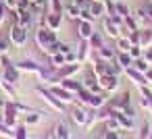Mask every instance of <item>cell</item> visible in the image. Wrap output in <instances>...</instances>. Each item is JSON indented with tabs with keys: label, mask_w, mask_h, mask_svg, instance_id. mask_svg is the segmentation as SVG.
I'll return each mask as SVG.
<instances>
[{
	"label": "cell",
	"mask_w": 152,
	"mask_h": 139,
	"mask_svg": "<svg viewBox=\"0 0 152 139\" xmlns=\"http://www.w3.org/2000/svg\"><path fill=\"white\" fill-rule=\"evenodd\" d=\"M11 40L9 38H0V56L2 54H9V50H11Z\"/></svg>",
	"instance_id": "36"
},
{
	"label": "cell",
	"mask_w": 152,
	"mask_h": 139,
	"mask_svg": "<svg viewBox=\"0 0 152 139\" xmlns=\"http://www.w3.org/2000/svg\"><path fill=\"white\" fill-rule=\"evenodd\" d=\"M129 54H131V58H133V60H137V58H142V54H144V48H142V46H131Z\"/></svg>",
	"instance_id": "42"
},
{
	"label": "cell",
	"mask_w": 152,
	"mask_h": 139,
	"mask_svg": "<svg viewBox=\"0 0 152 139\" xmlns=\"http://www.w3.org/2000/svg\"><path fill=\"white\" fill-rule=\"evenodd\" d=\"M115 56H117V52L113 50V48H108V46H102L100 50H98V58H102V60H115Z\"/></svg>",
	"instance_id": "26"
},
{
	"label": "cell",
	"mask_w": 152,
	"mask_h": 139,
	"mask_svg": "<svg viewBox=\"0 0 152 139\" xmlns=\"http://www.w3.org/2000/svg\"><path fill=\"white\" fill-rule=\"evenodd\" d=\"M0 85H2V75H0Z\"/></svg>",
	"instance_id": "50"
},
{
	"label": "cell",
	"mask_w": 152,
	"mask_h": 139,
	"mask_svg": "<svg viewBox=\"0 0 152 139\" xmlns=\"http://www.w3.org/2000/svg\"><path fill=\"white\" fill-rule=\"evenodd\" d=\"M38 93L42 96V100H44L52 110H56V112H65V104H63V102H61V100H58L48 87H42V85H40V87H38Z\"/></svg>",
	"instance_id": "5"
},
{
	"label": "cell",
	"mask_w": 152,
	"mask_h": 139,
	"mask_svg": "<svg viewBox=\"0 0 152 139\" xmlns=\"http://www.w3.org/2000/svg\"><path fill=\"white\" fill-rule=\"evenodd\" d=\"M0 91H4L7 96V100H17V89H15V85H11V83H7V81H2V85H0Z\"/></svg>",
	"instance_id": "25"
},
{
	"label": "cell",
	"mask_w": 152,
	"mask_h": 139,
	"mask_svg": "<svg viewBox=\"0 0 152 139\" xmlns=\"http://www.w3.org/2000/svg\"><path fill=\"white\" fill-rule=\"evenodd\" d=\"M104 139H121L119 131H104Z\"/></svg>",
	"instance_id": "46"
},
{
	"label": "cell",
	"mask_w": 152,
	"mask_h": 139,
	"mask_svg": "<svg viewBox=\"0 0 152 139\" xmlns=\"http://www.w3.org/2000/svg\"><path fill=\"white\" fill-rule=\"evenodd\" d=\"M58 85H63V87H65L67 91H71V93H75V96H77V91H79V89L83 87V83H81V81H77L75 77H69V79H63V81H61Z\"/></svg>",
	"instance_id": "17"
},
{
	"label": "cell",
	"mask_w": 152,
	"mask_h": 139,
	"mask_svg": "<svg viewBox=\"0 0 152 139\" xmlns=\"http://www.w3.org/2000/svg\"><path fill=\"white\" fill-rule=\"evenodd\" d=\"M27 29L25 27H21V25H17V23H13L11 25V29H9V40H11V44L15 46V48H23L25 44H27Z\"/></svg>",
	"instance_id": "4"
},
{
	"label": "cell",
	"mask_w": 152,
	"mask_h": 139,
	"mask_svg": "<svg viewBox=\"0 0 152 139\" xmlns=\"http://www.w3.org/2000/svg\"><path fill=\"white\" fill-rule=\"evenodd\" d=\"M48 89H50V91H52V93H54V96H56L65 106H67V104H73V102L77 100V96H75V93L67 91V89H65L63 85H58V83H56V85H48Z\"/></svg>",
	"instance_id": "9"
},
{
	"label": "cell",
	"mask_w": 152,
	"mask_h": 139,
	"mask_svg": "<svg viewBox=\"0 0 152 139\" xmlns=\"http://www.w3.org/2000/svg\"><path fill=\"white\" fill-rule=\"evenodd\" d=\"M19 104H17V100H7V104H4V108H2V120L9 125V127H17V120H19Z\"/></svg>",
	"instance_id": "3"
},
{
	"label": "cell",
	"mask_w": 152,
	"mask_h": 139,
	"mask_svg": "<svg viewBox=\"0 0 152 139\" xmlns=\"http://www.w3.org/2000/svg\"><path fill=\"white\" fill-rule=\"evenodd\" d=\"M71 2H73L79 11H90V2H92V0H71Z\"/></svg>",
	"instance_id": "41"
},
{
	"label": "cell",
	"mask_w": 152,
	"mask_h": 139,
	"mask_svg": "<svg viewBox=\"0 0 152 139\" xmlns=\"http://www.w3.org/2000/svg\"><path fill=\"white\" fill-rule=\"evenodd\" d=\"M48 139H58V137H56V135H50V137H48Z\"/></svg>",
	"instance_id": "49"
},
{
	"label": "cell",
	"mask_w": 152,
	"mask_h": 139,
	"mask_svg": "<svg viewBox=\"0 0 152 139\" xmlns=\"http://www.w3.org/2000/svg\"><path fill=\"white\" fill-rule=\"evenodd\" d=\"M7 4H4V0H0V25L4 23V19H7Z\"/></svg>",
	"instance_id": "44"
},
{
	"label": "cell",
	"mask_w": 152,
	"mask_h": 139,
	"mask_svg": "<svg viewBox=\"0 0 152 139\" xmlns=\"http://www.w3.org/2000/svg\"><path fill=\"white\" fill-rule=\"evenodd\" d=\"M150 133H152V122H142L140 131H137V137L135 139H150Z\"/></svg>",
	"instance_id": "30"
},
{
	"label": "cell",
	"mask_w": 152,
	"mask_h": 139,
	"mask_svg": "<svg viewBox=\"0 0 152 139\" xmlns=\"http://www.w3.org/2000/svg\"><path fill=\"white\" fill-rule=\"evenodd\" d=\"M90 13L94 15V19H102L106 15L104 0H92V2H90Z\"/></svg>",
	"instance_id": "16"
},
{
	"label": "cell",
	"mask_w": 152,
	"mask_h": 139,
	"mask_svg": "<svg viewBox=\"0 0 152 139\" xmlns=\"http://www.w3.org/2000/svg\"><path fill=\"white\" fill-rule=\"evenodd\" d=\"M133 69H137L140 73H144V75H146V71H148L150 67H148V62H146L144 58H137V60H133Z\"/></svg>",
	"instance_id": "38"
},
{
	"label": "cell",
	"mask_w": 152,
	"mask_h": 139,
	"mask_svg": "<svg viewBox=\"0 0 152 139\" xmlns=\"http://www.w3.org/2000/svg\"><path fill=\"white\" fill-rule=\"evenodd\" d=\"M88 42H90L92 50H94V52H98V50L104 46V33H98V31H94V33H92V38H90Z\"/></svg>",
	"instance_id": "22"
},
{
	"label": "cell",
	"mask_w": 152,
	"mask_h": 139,
	"mask_svg": "<svg viewBox=\"0 0 152 139\" xmlns=\"http://www.w3.org/2000/svg\"><path fill=\"white\" fill-rule=\"evenodd\" d=\"M0 98H2V91H0Z\"/></svg>",
	"instance_id": "51"
},
{
	"label": "cell",
	"mask_w": 152,
	"mask_h": 139,
	"mask_svg": "<svg viewBox=\"0 0 152 139\" xmlns=\"http://www.w3.org/2000/svg\"><path fill=\"white\" fill-rule=\"evenodd\" d=\"M115 7H117V13H119V15H121L123 19H125L127 15H131V11H129V7H127L125 2H115Z\"/></svg>",
	"instance_id": "37"
},
{
	"label": "cell",
	"mask_w": 152,
	"mask_h": 139,
	"mask_svg": "<svg viewBox=\"0 0 152 139\" xmlns=\"http://www.w3.org/2000/svg\"><path fill=\"white\" fill-rule=\"evenodd\" d=\"M129 42H131V46H140V29L129 33Z\"/></svg>",
	"instance_id": "45"
},
{
	"label": "cell",
	"mask_w": 152,
	"mask_h": 139,
	"mask_svg": "<svg viewBox=\"0 0 152 139\" xmlns=\"http://www.w3.org/2000/svg\"><path fill=\"white\" fill-rule=\"evenodd\" d=\"M142 58L148 62V67H152V46H148L146 50H144V54H142Z\"/></svg>",
	"instance_id": "43"
},
{
	"label": "cell",
	"mask_w": 152,
	"mask_h": 139,
	"mask_svg": "<svg viewBox=\"0 0 152 139\" xmlns=\"http://www.w3.org/2000/svg\"><path fill=\"white\" fill-rule=\"evenodd\" d=\"M104 129H106V131H121L117 116H110V118H106V120H104Z\"/></svg>",
	"instance_id": "33"
},
{
	"label": "cell",
	"mask_w": 152,
	"mask_h": 139,
	"mask_svg": "<svg viewBox=\"0 0 152 139\" xmlns=\"http://www.w3.org/2000/svg\"><path fill=\"white\" fill-rule=\"evenodd\" d=\"M0 71H2V67H0Z\"/></svg>",
	"instance_id": "53"
},
{
	"label": "cell",
	"mask_w": 152,
	"mask_h": 139,
	"mask_svg": "<svg viewBox=\"0 0 152 139\" xmlns=\"http://www.w3.org/2000/svg\"><path fill=\"white\" fill-rule=\"evenodd\" d=\"M115 116H117V120H119V127H121V129H125V131H127V129H131V125H133V118H131V116H127V114H123V112H117Z\"/></svg>",
	"instance_id": "27"
},
{
	"label": "cell",
	"mask_w": 152,
	"mask_h": 139,
	"mask_svg": "<svg viewBox=\"0 0 152 139\" xmlns=\"http://www.w3.org/2000/svg\"><path fill=\"white\" fill-rule=\"evenodd\" d=\"M0 75H2V81H7V83H11V85H17L19 79H21V71H19L13 62H11L9 67H4Z\"/></svg>",
	"instance_id": "11"
},
{
	"label": "cell",
	"mask_w": 152,
	"mask_h": 139,
	"mask_svg": "<svg viewBox=\"0 0 152 139\" xmlns=\"http://www.w3.org/2000/svg\"><path fill=\"white\" fill-rule=\"evenodd\" d=\"M125 75L133 81V85L135 87H142V85H148V81H146V75L144 73H140L137 69H133V67H129V69H125Z\"/></svg>",
	"instance_id": "14"
},
{
	"label": "cell",
	"mask_w": 152,
	"mask_h": 139,
	"mask_svg": "<svg viewBox=\"0 0 152 139\" xmlns=\"http://www.w3.org/2000/svg\"><path fill=\"white\" fill-rule=\"evenodd\" d=\"M13 139H29L27 127H25V125H17V127H15V137H13Z\"/></svg>",
	"instance_id": "34"
},
{
	"label": "cell",
	"mask_w": 152,
	"mask_h": 139,
	"mask_svg": "<svg viewBox=\"0 0 152 139\" xmlns=\"http://www.w3.org/2000/svg\"><path fill=\"white\" fill-rule=\"evenodd\" d=\"M77 100H79V104L88 106L90 110H98V108H102V106L108 102L104 91H100V93H92V91H88V89H83V87L77 91Z\"/></svg>",
	"instance_id": "1"
},
{
	"label": "cell",
	"mask_w": 152,
	"mask_h": 139,
	"mask_svg": "<svg viewBox=\"0 0 152 139\" xmlns=\"http://www.w3.org/2000/svg\"><path fill=\"white\" fill-rule=\"evenodd\" d=\"M150 139H152V133H150Z\"/></svg>",
	"instance_id": "52"
},
{
	"label": "cell",
	"mask_w": 152,
	"mask_h": 139,
	"mask_svg": "<svg viewBox=\"0 0 152 139\" xmlns=\"http://www.w3.org/2000/svg\"><path fill=\"white\" fill-rule=\"evenodd\" d=\"M34 40H36V44H38V48H40L42 52H46V50H48V46H50L52 42H58L56 31H52V29H48V27H38V29H36Z\"/></svg>",
	"instance_id": "2"
},
{
	"label": "cell",
	"mask_w": 152,
	"mask_h": 139,
	"mask_svg": "<svg viewBox=\"0 0 152 139\" xmlns=\"http://www.w3.org/2000/svg\"><path fill=\"white\" fill-rule=\"evenodd\" d=\"M146 81H148V83L152 85V67H150V69L146 71Z\"/></svg>",
	"instance_id": "47"
},
{
	"label": "cell",
	"mask_w": 152,
	"mask_h": 139,
	"mask_svg": "<svg viewBox=\"0 0 152 139\" xmlns=\"http://www.w3.org/2000/svg\"><path fill=\"white\" fill-rule=\"evenodd\" d=\"M100 27H102V33H104L106 38H113V40L121 38V27H119L117 23H113L108 17H102V19H100Z\"/></svg>",
	"instance_id": "8"
},
{
	"label": "cell",
	"mask_w": 152,
	"mask_h": 139,
	"mask_svg": "<svg viewBox=\"0 0 152 139\" xmlns=\"http://www.w3.org/2000/svg\"><path fill=\"white\" fill-rule=\"evenodd\" d=\"M15 67L21 71V73H40V69H42V64H38V62H34V60H21V62H15Z\"/></svg>",
	"instance_id": "15"
},
{
	"label": "cell",
	"mask_w": 152,
	"mask_h": 139,
	"mask_svg": "<svg viewBox=\"0 0 152 139\" xmlns=\"http://www.w3.org/2000/svg\"><path fill=\"white\" fill-rule=\"evenodd\" d=\"M79 69H81V64H79V62H69V64L58 67V71H56V79H58V83H61L63 79H69V77L77 75V73H79Z\"/></svg>",
	"instance_id": "10"
},
{
	"label": "cell",
	"mask_w": 152,
	"mask_h": 139,
	"mask_svg": "<svg viewBox=\"0 0 152 139\" xmlns=\"http://www.w3.org/2000/svg\"><path fill=\"white\" fill-rule=\"evenodd\" d=\"M90 108L88 106H83V104H77V106H73V110H71V120L77 125V127H86L88 122H90Z\"/></svg>",
	"instance_id": "6"
},
{
	"label": "cell",
	"mask_w": 152,
	"mask_h": 139,
	"mask_svg": "<svg viewBox=\"0 0 152 139\" xmlns=\"http://www.w3.org/2000/svg\"><path fill=\"white\" fill-rule=\"evenodd\" d=\"M63 15L67 17V19H71V21H79L81 19V11L73 4V2H69V4H65V11H63Z\"/></svg>",
	"instance_id": "20"
},
{
	"label": "cell",
	"mask_w": 152,
	"mask_h": 139,
	"mask_svg": "<svg viewBox=\"0 0 152 139\" xmlns=\"http://www.w3.org/2000/svg\"><path fill=\"white\" fill-rule=\"evenodd\" d=\"M140 46L144 50L148 46H152V27H142L140 29Z\"/></svg>",
	"instance_id": "21"
},
{
	"label": "cell",
	"mask_w": 152,
	"mask_h": 139,
	"mask_svg": "<svg viewBox=\"0 0 152 139\" xmlns=\"http://www.w3.org/2000/svg\"><path fill=\"white\" fill-rule=\"evenodd\" d=\"M92 33H94V23L79 19V21H77V38H79V40H90Z\"/></svg>",
	"instance_id": "12"
},
{
	"label": "cell",
	"mask_w": 152,
	"mask_h": 139,
	"mask_svg": "<svg viewBox=\"0 0 152 139\" xmlns=\"http://www.w3.org/2000/svg\"><path fill=\"white\" fill-rule=\"evenodd\" d=\"M115 58H117V62L123 67V71H125V69H129V67H133V58H131V54H129V52H117V56H115Z\"/></svg>",
	"instance_id": "23"
},
{
	"label": "cell",
	"mask_w": 152,
	"mask_h": 139,
	"mask_svg": "<svg viewBox=\"0 0 152 139\" xmlns=\"http://www.w3.org/2000/svg\"><path fill=\"white\" fill-rule=\"evenodd\" d=\"M40 120H42V112L29 110V112L25 114V120H23V125H25V127H29V125H38Z\"/></svg>",
	"instance_id": "24"
},
{
	"label": "cell",
	"mask_w": 152,
	"mask_h": 139,
	"mask_svg": "<svg viewBox=\"0 0 152 139\" xmlns=\"http://www.w3.org/2000/svg\"><path fill=\"white\" fill-rule=\"evenodd\" d=\"M17 13H34V2L31 0H17Z\"/></svg>",
	"instance_id": "29"
},
{
	"label": "cell",
	"mask_w": 152,
	"mask_h": 139,
	"mask_svg": "<svg viewBox=\"0 0 152 139\" xmlns=\"http://www.w3.org/2000/svg\"><path fill=\"white\" fill-rule=\"evenodd\" d=\"M92 139H104V133H102V131H100V133H94Z\"/></svg>",
	"instance_id": "48"
},
{
	"label": "cell",
	"mask_w": 152,
	"mask_h": 139,
	"mask_svg": "<svg viewBox=\"0 0 152 139\" xmlns=\"http://www.w3.org/2000/svg\"><path fill=\"white\" fill-rule=\"evenodd\" d=\"M31 2H34V0H31Z\"/></svg>",
	"instance_id": "54"
},
{
	"label": "cell",
	"mask_w": 152,
	"mask_h": 139,
	"mask_svg": "<svg viewBox=\"0 0 152 139\" xmlns=\"http://www.w3.org/2000/svg\"><path fill=\"white\" fill-rule=\"evenodd\" d=\"M142 9H144V13H146V17H148V23H150V27H152V0H146V2L142 4Z\"/></svg>",
	"instance_id": "40"
},
{
	"label": "cell",
	"mask_w": 152,
	"mask_h": 139,
	"mask_svg": "<svg viewBox=\"0 0 152 139\" xmlns=\"http://www.w3.org/2000/svg\"><path fill=\"white\" fill-rule=\"evenodd\" d=\"M65 11V4L61 0H48V13H56V15H63Z\"/></svg>",
	"instance_id": "32"
},
{
	"label": "cell",
	"mask_w": 152,
	"mask_h": 139,
	"mask_svg": "<svg viewBox=\"0 0 152 139\" xmlns=\"http://www.w3.org/2000/svg\"><path fill=\"white\" fill-rule=\"evenodd\" d=\"M98 85L104 93H115L119 89V75H102L98 77Z\"/></svg>",
	"instance_id": "7"
},
{
	"label": "cell",
	"mask_w": 152,
	"mask_h": 139,
	"mask_svg": "<svg viewBox=\"0 0 152 139\" xmlns=\"http://www.w3.org/2000/svg\"><path fill=\"white\" fill-rule=\"evenodd\" d=\"M81 44H79V48H77V60L79 62H86V60H94L92 58V46H90V42L88 40H79Z\"/></svg>",
	"instance_id": "13"
},
{
	"label": "cell",
	"mask_w": 152,
	"mask_h": 139,
	"mask_svg": "<svg viewBox=\"0 0 152 139\" xmlns=\"http://www.w3.org/2000/svg\"><path fill=\"white\" fill-rule=\"evenodd\" d=\"M50 62H52L54 67H63V64H67V62H65V54H63V52L52 54V56H50Z\"/></svg>",
	"instance_id": "35"
},
{
	"label": "cell",
	"mask_w": 152,
	"mask_h": 139,
	"mask_svg": "<svg viewBox=\"0 0 152 139\" xmlns=\"http://www.w3.org/2000/svg\"><path fill=\"white\" fill-rule=\"evenodd\" d=\"M115 42H117V48H119L117 52H129V50H131V42H129L127 35H121V38H117Z\"/></svg>",
	"instance_id": "28"
},
{
	"label": "cell",
	"mask_w": 152,
	"mask_h": 139,
	"mask_svg": "<svg viewBox=\"0 0 152 139\" xmlns=\"http://www.w3.org/2000/svg\"><path fill=\"white\" fill-rule=\"evenodd\" d=\"M0 137H7V139H13L15 137V129L9 127L2 118H0Z\"/></svg>",
	"instance_id": "31"
},
{
	"label": "cell",
	"mask_w": 152,
	"mask_h": 139,
	"mask_svg": "<svg viewBox=\"0 0 152 139\" xmlns=\"http://www.w3.org/2000/svg\"><path fill=\"white\" fill-rule=\"evenodd\" d=\"M104 7H106V15H104V17L119 15V13H117V7H115V2H113V0H104Z\"/></svg>",
	"instance_id": "39"
},
{
	"label": "cell",
	"mask_w": 152,
	"mask_h": 139,
	"mask_svg": "<svg viewBox=\"0 0 152 139\" xmlns=\"http://www.w3.org/2000/svg\"><path fill=\"white\" fill-rule=\"evenodd\" d=\"M61 23H63V15H56V13H48L46 15V27L48 29L58 31L61 29Z\"/></svg>",
	"instance_id": "19"
},
{
	"label": "cell",
	"mask_w": 152,
	"mask_h": 139,
	"mask_svg": "<svg viewBox=\"0 0 152 139\" xmlns=\"http://www.w3.org/2000/svg\"><path fill=\"white\" fill-rule=\"evenodd\" d=\"M52 135H56L58 139H71V131H69V127L65 125V120H58V122L52 127Z\"/></svg>",
	"instance_id": "18"
}]
</instances>
